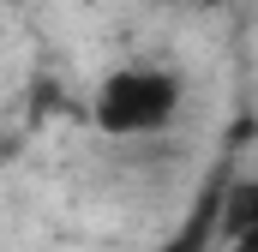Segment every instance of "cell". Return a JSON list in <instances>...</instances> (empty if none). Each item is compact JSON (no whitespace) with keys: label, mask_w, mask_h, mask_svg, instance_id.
<instances>
[{"label":"cell","mask_w":258,"mask_h":252,"mask_svg":"<svg viewBox=\"0 0 258 252\" xmlns=\"http://www.w3.org/2000/svg\"><path fill=\"white\" fill-rule=\"evenodd\" d=\"M180 108H186V78L174 66L132 60L102 72V84L90 96V126L102 138H156L180 120Z\"/></svg>","instance_id":"6da1fadb"},{"label":"cell","mask_w":258,"mask_h":252,"mask_svg":"<svg viewBox=\"0 0 258 252\" xmlns=\"http://www.w3.org/2000/svg\"><path fill=\"white\" fill-rule=\"evenodd\" d=\"M258 228V180L252 174H228L216 186V234L234 246V240H252Z\"/></svg>","instance_id":"7a4b0ae2"},{"label":"cell","mask_w":258,"mask_h":252,"mask_svg":"<svg viewBox=\"0 0 258 252\" xmlns=\"http://www.w3.org/2000/svg\"><path fill=\"white\" fill-rule=\"evenodd\" d=\"M156 6H192V12H216L222 0H156Z\"/></svg>","instance_id":"3957f363"},{"label":"cell","mask_w":258,"mask_h":252,"mask_svg":"<svg viewBox=\"0 0 258 252\" xmlns=\"http://www.w3.org/2000/svg\"><path fill=\"white\" fill-rule=\"evenodd\" d=\"M12 144H18V138H12V132H0V162L12 156Z\"/></svg>","instance_id":"277c9868"},{"label":"cell","mask_w":258,"mask_h":252,"mask_svg":"<svg viewBox=\"0 0 258 252\" xmlns=\"http://www.w3.org/2000/svg\"><path fill=\"white\" fill-rule=\"evenodd\" d=\"M0 6H18V0H0Z\"/></svg>","instance_id":"5b68a950"}]
</instances>
